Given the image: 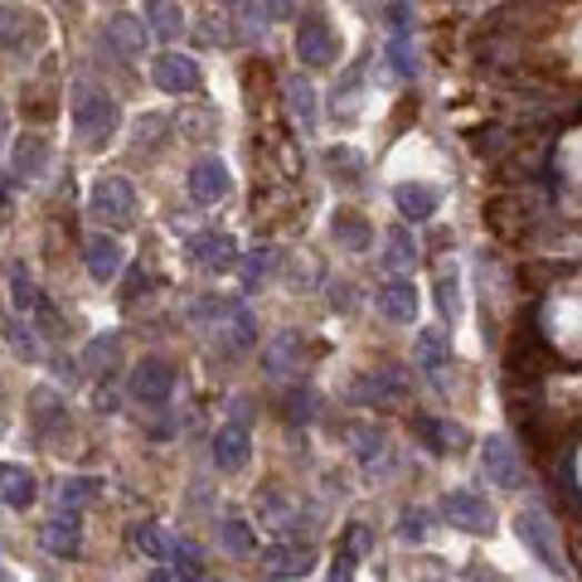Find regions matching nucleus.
<instances>
[{
    "label": "nucleus",
    "instance_id": "bb28decb",
    "mask_svg": "<svg viewBox=\"0 0 582 582\" xmlns=\"http://www.w3.org/2000/svg\"><path fill=\"white\" fill-rule=\"evenodd\" d=\"M325 170H330V180L340 184V190H354V184H364V151H354V146H330L325 151Z\"/></svg>",
    "mask_w": 582,
    "mask_h": 582
},
{
    "label": "nucleus",
    "instance_id": "5701e85b",
    "mask_svg": "<svg viewBox=\"0 0 582 582\" xmlns=\"http://www.w3.org/2000/svg\"><path fill=\"white\" fill-rule=\"evenodd\" d=\"M393 204H399L403 223H428L436 214V204H442V194H436L432 184H422V180H408V184L393 190Z\"/></svg>",
    "mask_w": 582,
    "mask_h": 582
},
{
    "label": "nucleus",
    "instance_id": "c85d7f7f",
    "mask_svg": "<svg viewBox=\"0 0 582 582\" xmlns=\"http://www.w3.org/2000/svg\"><path fill=\"white\" fill-rule=\"evenodd\" d=\"M413 262H418V238L408 233V223L383 233V268L403 277V272H413Z\"/></svg>",
    "mask_w": 582,
    "mask_h": 582
},
{
    "label": "nucleus",
    "instance_id": "37998d69",
    "mask_svg": "<svg viewBox=\"0 0 582 582\" xmlns=\"http://www.w3.org/2000/svg\"><path fill=\"white\" fill-rule=\"evenodd\" d=\"M10 345H16V354H20V360H39V340H34V330H30V321H24V315H10Z\"/></svg>",
    "mask_w": 582,
    "mask_h": 582
},
{
    "label": "nucleus",
    "instance_id": "b1692460",
    "mask_svg": "<svg viewBox=\"0 0 582 582\" xmlns=\"http://www.w3.org/2000/svg\"><path fill=\"white\" fill-rule=\"evenodd\" d=\"M418 364L432 383H442V369H452V330H418Z\"/></svg>",
    "mask_w": 582,
    "mask_h": 582
},
{
    "label": "nucleus",
    "instance_id": "4468645a",
    "mask_svg": "<svg viewBox=\"0 0 582 582\" xmlns=\"http://www.w3.org/2000/svg\"><path fill=\"white\" fill-rule=\"evenodd\" d=\"M102 44H108L112 54H122V59H141L146 44H151V30H146V20L122 10V16H112L108 24H102Z\"/></svg>",
    "mask_w": 582,
    "mask_h": 582
},
{
    "label": "nucleus",
    "instance_id": "de8ad7c7",
    "mask_svg": "<svg viewBox=\"0 0 582 582\" xmlns=\"http://www.w3.org/2000/svg\"><path fill=\"white\" fill-rule=\"evenodd\" d=\"M500 146H505V131H481V141H475V151H481V155H495Z\"/></svg>",
    "mask_w": 582,
    "mask_h": 582
},
{
    "label": "nucleus",
    "instance_id": "6ab92c4d",
    "mask_svg": "<svg viewBox=\"0 0 582 582\" xmlns=\"http://www.w3.org/2000/svg\"><path fill=\"white\" fill-rule=\"evenodd\" d=\"M413 432L432 456H446V452H456V446H466V428H461V422H446V418H432V413H418Z\"/></svg>",
    "mask_w": 582,
    "mask_h": 582
},
{
    "label": "nucleus",
    "instance_id": "6e6552de",
    "mask_svg": "<svg viewBox=\"0 0 582 582\" xmlns=\"http://www.w3.org/2000/svg\"><path fill=\"white\" fill-rule=\"evenodd\" d=\"M350 399L360 403V408H393V403H403V399H408V379H403V369H399V364H389V369H369V374L354 379Z\"/></svg>",
    "mask_w": 582,
    "mask_h": 582
},
{
    "label": "nucleus",
    "instance_id": "dca6fc26",
    "mask_svg": "<svg viewBox=\"0 0 582 582\" xmlns=\"http://www.w3.org/2000/svg\"><path fill=\"white\" fill-rule=\"evenodd\" d=\"M44 44V20L39 16H20V10H0V49L10 54H30Z\"/></svg>",
    "mask_w": 582,
    "mask_h": 582
},
{
    "label": "nucleus",
    "instance_id": "412c9836",
    "mask_svg": "<svg viewBox=\"0 0 582 582\" xmlns=\"http://www.w3.org/2000/svg\"><path fill=\"white\" fill-rule=\"evenodd\" d=\"M262 364H268V374H277V379L297 374V369L307 364V340H301V330H282L268 345V354H262Z\"/></svg>",
    "mask_w": 582,
    "mask_h": 582
},
{
    "label": "nucleus",
    "instance_id": "c03bdc74",
    "mask_svg": "<svg viewBox=\"0 0 582 582\" xmlns=\"http://www.w3.org/2000/svg\"><path fill=\"white\" fill-rule=\"evenodd\" d=\"M315 403H321V399H315L311 389H297V393H291V399H287V418L297 422V428H307V422L315 418Z\"/></svg>",
    "mask_w": 582,
    "mask_h": 582
},
{
    "label": "nucleus",
    "instance_id": "49530a36",
    "mask_svg": "<svg viewBox=\"0 0 582 582\" xmlns=\"http://www.w3.org/2000/svg\"><path fill=\"white\" fill-rule=\"evenodd\" d=\"M345 549L354 553V559L374 549V534H369V524H350V539H345Z\"/></svg>",
    "mask_w": 582,
    "mask_h": 582
},
{
    "label": "nucleus",
    "instance_id": "4be33fe9",
    "mask_svg": "<svg viewBox=\"0 0 582 582\" xmlns=\"http://www.w3.org/2000/svg\"><path fill=\"white\" fill-rule=\"evenodd\" d=\"M0 500L10 510H30L39 500V481L30 466H16V461H0Z\"/></svg>",
    "mask_w": 582,
    "mask_h": 582
},
{
    "label": "nucleus",
    "instance_id": "a878e982",
    "mask_svg": "<svg viewBox=\"0 0 582 582\" xmlns=\"http://www.w3.org/2000/svg\"><path fill=\"white\" fill-rule=\"evenodd\" d=\"M141 20H146V30H151L155 39H165V44H175V39L184 34V10H180V0H146V6H141Z\"/></svg>",
    "mask_w": 582,
    "mask_h": 582
},
{
    "label": "nucleus",
    "instance_id": "58836bf2",
    "mask_svg": "<svg viewBox=\"0 0 582 582\" xmlns=\"http://www.w3.org/2000/svg\"><path fill=\"white\" fill-rule=\"evenodd\" d=\"M436 311H442L446 325H452L456 315H461V277H456V268H442V272H436Z\"/></svg>",
    "mask_w": 582,
    "mask_h": 582
},
{
    "label": "nucleus",
    "instance_id": "c9c22d12",
    "mask_svg": "<svg viewBox=\"0 0 582 582\" xmlns=\"http://www.w3.org/2000/svg\"><path fill=\"white\" fill-rule=\"evenodd\" d=\"M277 258H282V253H277L272 243H258V248H253V253H248V258H238V272H243V287H248V291H258V287H262V282H268V277H272Z\"/></svg>",
    "mask_w": 582,
    "mask_h": 582
},
{
    "label": "nucleus",
    "instance_id": "f257e3e1",
    "mask_svg": "<svg viewBox=\"0 0 582 582\" xmlns=\"http://www.w3.org/2000/svg\"><path fill=\"white\" fill-rule=\"evenodd\" d=\"M73 127L83 146H108L117 137V127H122V108H117V98L108 88H92V83H78L73 88Z\"/></svg>",
    "mask_w": 582,
    "mask_h": 582
},
{
    "label": "nucleus",
    "instance_id": "20e7f679",
    "mask_svg": "<svg viewBox=\"0 0 582 582\" xmlns=\"http://www.w3.org/2000/svg\"><path fill=\"white\" fill-rule=\"evenodd\" d=\"M297 59L307 63V69H330V63H340V34L330 30V20H321V16L297 20Z\"/></svg>",
    "mask_w": 582,
    "mask_h": 582
},
{
    "label": "nucleus",
    "instance_id": "9d476101",
    "mask_svg": "<svg viewBox=\"0 0 582 582\" xmlns=\"http://www.w3.org/2000/svg\"><path fill=\"white\" fill-rule=\"evenodd\" d=\"M190 200L194 204H204V209H214L229 200V190H233V175H229V165L219 161V155H200V161L190 165Z\"/></svg>",
    "mask_w": 582,
    "mask_h": 582
},
{
    "label": "nucleus",
    "instance_id": "cd10ccee",
    "mask_svg": "<svg viewBox=\"0 0 582 582\" xmlns=\"http://www.w3.org/2000/svg\"><path fill=\"white\" fill-rule=\"evenodd\" d=\"M83 369L88 374H98V379H108L112 369H122V335H98V340H88L83 345Z\"/></svg>",
    "mask_w": 582,
    "mask_h": 582
},
{
    "label": "nucleus",
    "instance_id": "4c0bfd02",
    "mask_svg": "<svg viewBox=\"0 0 582 582\" xmlns=\"http://www.w3.org/2000/svg\"><path fill=\"white\" fill-rule=\"evenodd\" d=\"M102 495V481L98 475H69V481L59 485V510H83L88 500Z\"/></svg>",
    "mask_w": 582,
    "mask_h": 582
},
{
    "label": "nucleus",
    "instance_id": "f3484780",
    "mask_svg": "<svg viewBox=\"0 0 582 582\" xmlns=\"http://www.w3.org/2000/svg\"><path fill=\"white\" fill-rule=\"evenodd\" d=\"M209 456H214L219 471H243L248 456H253V436H248L243 422H229V428L214 432V446H209Z\"/></svg>",
    "mask_w": 582,
    "mask_h": 582
},
{
    "label": "nucleus",
    "instance_id": "f03ea898",
    "mask_svg": "<svg viewBox=\"0 0 582 582\" xmlns=\"http://www.w3.org/2000/svg\"><path fill=\"white\" fill-rule=\"evenodd\" d=\"M88 214L98 229H131L141 214V200H137V184H131L127 175H102V180H92V190H88Z\"/></svg>",
    "mask_w": 582,
    "mask_h": 582
},
{
    "label": "nucleus",
    "instance_id": "a211bd4d",
    "mask_svg": "<svg viewBox=\"0 0 582 582\" xmlns=\"http://www.w3.org/2000/svg\"><path fill=\"white\" fill-rule=\"evenodd\" d=\"M83 268L98 277V282H112V277L122 272V243H117L108 229L88 233V238H83Z\"/></svg>",
    "mask_w": 582,
    "mask_h": 582
},
{
    "label": "nucleus",
    "instance_id": "f8f14e48",
    "mask_svg": "<svg viewBox=\"0 0 582 582\" xmlns=\"http://www.w3.org/2000/svg\"><path fill=\"white\" fill-rule=\"evenodd\" d=\"M39 544H44V553H54V559H78V549H83V514L54 510V520L39 529Z\"/></svg>",
    "mask_w": 582,
    "mask_h": 582
},
{
    "label": "nucleus",
    "instance_id": "2f4dec72",
    "mask_svg": "<svg viewBox=\"0 0 582 582\" xmlns=\"http://www.w3.org/2000/svg\"><path fill=\"white\" fill-rule=\"evenodd\" d=\"M360 83H364V69L354 63V69L340 78V88L330 92V117H335V122H354V112H360Z\"/></svg>",
    "mask_w": 582,
    "mask_h": 582
},
{
    "label": "nucleus",
    "instance_id": "4d7b16f0",
    "mask_svg": "<svg viewBox=\"0 0 582 582\" xmlns=\"http://www.w3.org/2000/svg\"><path fill=\"white\" fill-rule=\"evenodd\" d=\"M0 10H6V6H0Z\"/></svg>",
    "mask_w": 582,
    "mask_h": 582
},
{
    "label": "nucleus",
    "instance_id": "2eb2a0df",
    "mask_svg": "<svg viewBox=\"0 0 582 582\" xmlns=\"http://www.w3.org/2000/svg\"><path fill=\"white\" fill-rule=\"evenodd\" d=\"M374 301H379L383 321H393V325H413L418 321V287L408 282V277H389V282L374 291Z\"/></svg>",
    "mask_w": 582,
    "mask_h": 582
},
{
    "label": "nucleus",
    "instance_id": "603ef678",
    "mask_svg": "<svg viewBox=\"0 0 582 582\" xmlns=\"http://www.w3.org/2000/svg\"><path fill=\"white\" fill-rule=\"evenodd\" d=\"M461 582H505L495 573V568H466V573H461Z\"/></svg>",
    "mask_w": 582,
    "mask_h": 582
},
{
    "label": "nucleus",
    "instance_id": "473e14b6",
    "mask_svg": "<svg viewBox=\"0 0 582 582\" xmlns=\"http://www.w3.org/2000/svg\"><path fill=\"white\" fill-rule=\"evenodd\" d=\"M287 108H291V117L301 122V131H315V88H311L307 73L287 78Z\"/></svg>",
    "mask_w": 582,
    "mask_h": 582
},
{
    "label": "nucleus",
    "instance_id": "c756f323",
    "mask_svg": "<svg viewBox=\"0 0 582 582\" xmlns=\"http://www.w3.org/2000/svg\"><path fill=\"white\" fill-rule=\"evenodd\" d=\"M389 69L399 83H413L418 78V49H413V30H389Z\"/></svg>",
    "mask_w": 582,
    "mask_h": 582
},
{
    "label": "nucleus",
    "instance_id": "09e8293b",
    "mask_svg": "<svg viewBox=\"0 0 582 582\" xmlns=\"http://www.w3.org/2000/svg\"><path fill=\"white\" fill-rule=\"evenodd\" d=\"M146 287H151V277H146L141 268L127 272V301H131V297H146Z\"/></svg>",
    "mask_w": 582,
    "mask_h": 582
},
{
    "label": "nucleus",
    "instance_id": "aec40b11",
    "mask_svg": "<svg viewBox=\"0 0 582 582\" xmlns=\"http://www.w3.org/2000/svg\"><path fill=\"white\" fill-rule=\"evenodd\" d=\"M330 238H335L345 253H369L374 223H369V214H354V209H335V214H330Z\"/></svg>",
    "mask_w": 582,
    "mask_h": 582
},
{
    "label": "nucleus",
    "instance_id": "79ce46f5",
    "mask_svg": "<svg viewBox=\"0 0 582 582\" xmlns=\"http://www.w3.org/2000/svg\"><path fill=\"white\" fill-rule=\"evenodd\" d=\"M428 529H432V510L413 505V510L399 514V539H403V544H422V539H428Z\"/></svg>",
    "mask_w": 582,
    "mask_h": 582
},
{
    "label": "nucleus",
    "instance_id": "0eeeda50",
    "mask_svg": "<svg viewBox=\"0 0 582 582\" xmlns=\"http://www.w3.org/2000/svg\"><path fill=\"white\" fill-rule=\"evenodd\" d=\"M442 520L461 529V534H491L495 529V510L485 505V495H475V491H446L442 495Z\"/></svg>",
    "mask_w": 582,
    "mask_h": 582
},
{
    "label": "nucleus",
    "instance_id": "7ed1b4c3",
    "mask_svg": "<svg viewBox=\"0 0 582 582\" xmlns=\"http://www.w3.org/2000/svg\"><path fill=\"white\" fill-rule=\"evenodd\" d=\"M514 534L534 553V563H544V573L563 578V549H559V524H549L544 510H520L514 514Z\"/></svg>",
    "mask_w": 582,
    "mask_h": 582
},
{
    "label": "nucleus",
    "instance_id": "a19ab883",
    "mask_svg": "<svg viewBox=\"0 0 582 582\" xmlns=\"http://www.w3.org/2000/svg\"><path fill=\"white\" fill-rule=\"evenodd\" d=\"M137 131H141V137H137V151H141V155H155V151H161V146L170 141V137H161V131H175V122H170V117H141Z\"/></svg>",
    "mask_w": 582,
    "mask_h": 582
},
{
    "label": "nucleus",
    "instance_id": "a18cd8bd",
    "mask_svg": "<svg viewBox=\"0 0 582 582\" xmlns=\"http://www.w3.org/2000/svg\"><path fill=\"white\" fill-rule=\"evenodd\" d=\"M330 582H354V553L340 549L335 559H330Z\"/></svg>",
    "mask_w": 582,
    "mask_h": 582
},
{
    "label": "nucleus",
    "instance_id": "423d86ee",
    "mask_svg": "<svg viewBox=\"0 0 582 582\" xmlns=\"http://www.w3.org/2000/svg\"><path fill=\"white\" fill-rule=\"evenodd\" d=\"M481 475L491 485H500V491H520V485H524V461H520V452H514V442H510L505 432L485 436V446H481Z\"/></svg>",
    "mask_w": 582,
    "mask_h": 582
},
{
    "label": "nucleus",
    "instance_id": "8fccbe9b",
    "mask_svg": "<svg viewBox=\"0 0 582 582\" xmlns=\"http://www.w3.org/2000/svg\"><path fill=\"white\" fill-rule=\"evenodd\" d=\"M180 127H184V131H190V137H194V131L214 127V112H200V117H180ZM194 141H200V137H194Z\"/></svg>",
    "mask_w": 582,
    "mask_h": 582
},
{
    "label": "nucleus",
    "instance_id": "ea45409f",
    "mask_svg": "<svg viewBox=\"0 0 582 582\" xmlns=\"http://www.w3.org/2000/svg\"><path fill=\"white\" fill-rule=\"evenodd\" d=\"M127 544L141 549L146 559H165V553H170V539H165L155 524H131V529H127Z\"/></svg>",
    "mask_w": 582,
    "mask_h": 582
},
{
    "label": "nucleus",
    "instance_id": "e433bc0d",
    "mask_svg": "<svg viewBox=\"0 0 582 582\" xmlns=\"http://www.w3.org/2000/svg\"><path fill=\"white\" fill-rule=\"evenodd\" d=\"M30 403H34V422H39V432L69 428V408H63V399H59L54 389H34V393H30Z\"/></svg>",
    "mask_w": 582,
    "mask_h": 582
},
{
    "label": "nucleus",
    "instance_id": "5fc2aeb1",
    "mask_svg": "<svg viewBox=\"0 0 582 582\" xmlns=\"http://www.w3.org/2000/svg\"><path fill=\"white\" fill-rule=\"evenodd\" d=\"M204 582H209V578H204ZM214 582H223V578H214Z\"/></svg>",
    "mask_w": 582,
    "mask_h": 582
},
{
    "label": "nucleus",
    "instance_id": "864d4df0",
    "mask_svg": "<svg viewBox=\"0 0 582 582\" xmlns=\"http://www.w3.org/2000/svg\"><path fill=\"white\" fill-rule=\"evenodd\" d=\"M146 582H175V573H170V568H155V573H146Z\"/></svg>",
    "mask_w": 582,
    "mask_h": 582
},
{
    "label": "nucleus",
    "instance_id": "f704fd0d",
    "mask_svg": "<svg viewBox=\"0 0 582 582\" xmlns=\"http://www.w3.org/2000/svg\"><path fill=\"white\" fill-rule=\"evenodd\" d=\"M350 442H354V461L360 466H383V456H389V436H383V428H369V422H360L350 432Z\"/></svg>",
    "mask_w": 582,
    "mask_h": 582
},
{
    "label": "nucleus",
    "instance_id": "3c124183",
    "mask_svg": "<svg viewBox=\"0 0 582 582\" xmlns=\"http://www.w3.org/2000/svg\"><path fill=\"white\" fill-rule=\"evenodd\" d=\"M262 10H268V20H291V0H262Z\"/></svg>",
    "mask_w": 582,
    "mask_h": 582
},
{
    "label": "nucleus",
    "instance_id": "7c9ffc66",
    "mask_svg": "<svg viewBox=\"0 0 582 582\" xmlns=\"http://www.w3.org/2000/svg\"><path fill=\"white\" fill-rule=\"evenodd\" d=\"M219 544L238 553V559H253L258 553V529L243 520V514H229V520H219Z\"/></svg>",
    "mask_w": 582,
    "mask_h": 582
},
{
    "label": "nucleus",
    "instance_id": "39448f33",
    "mask_svg": "<svg viewBox=\"0 0 582 582\" xmlns=\"http://www.w3.org/2000/svg\"><path fill=\"white\" fill-rule=\"evenodd\" d=\"M127 393L141 408H165L175 393V364L165 360H137V369L127 374Z\"/></svg>",
    "mask_w": 582,
    "mask_h": 582
},
{
    "label": "nucleus",
    "instance_id": "1a4fd4ad",
    "mask_svg": "<svg viewBox=\"0 0 582 582\" xmlns=\"http://www.w3.org/2000/svg\"><path fill=\"white\" fill-rule=\"evenodd\" d=\"M151 83L170 92V98H190V92H200L204 83V73H200V63H194L190 54H161V59H151Z\"/></svg>",
    "mask_w": 582,
    "mask_h": 582
},
{
    "label": "nucleus",
    "instance_id": "ddd939ff",
    "mask_svg": "<svg viewBox=\"0 0 582 582\" xmlns=\"http://www.w3.org/2000/svg\"><path fill=\"white\" fill-rule=\"evenodd\" d=\"M315 568V549L311 544H272L262 549V573H268L272 582H287V578H307Z\"/></svg>",
    "mask_w": 582,
    "mask_h": 582
},
{
    "label": "nucleus",
    "instance_id": "72a5a7b5",
    "mask_svg": "<svg viewBox=\"0 0 582 582\" xmlns=\"http://www.w3.org/2000/svg\"><path fill=\"white\" fill-rule=\"evenodd\" d=\"M170 573H175V582H204V559L200 549L190 544V539H170Z\"/></svg>",
    "mask_w": 582,
    "mask_h": 582
},
{
    "label": "nucleus",
    "instance_id": "9b49d317",
    "mask_svg": "<svg viewBox=\"0 0 582 582\" xmlns=\"http://www.w3.org/2000/svg\"><path fill=\"white\" fill-rule=\"evenodd\" d=\"M184 253H190V262L200 272H233L238 268V243H233V233H194L190 238V248H184Z\"/></svg>",
    "mask_w": 582,
    "mask_h": 582
},
{
    "label": "nucleus",
    "instance_id": "6e6d98bb",
    "mask_svg": "<svg viewBox=\"0 0 582 582\" xmlns=\"http://www.w3.org/2000/svg\"><path fill=\"white\" fill-rule=\"evenodd\" d=\"M63 6H69V0H63Z\"/></svg>",
    "mask_w": 582,
    "mask_h": 582
},
{
    "label": "nucleus",
    "instance_id": "393cba45",
    "mask_svg": "<svg viewBox=\"0 0 582 582\" xmlns=\"http://www.w3.org/2000/svg\"><path fill=\"white\" fill-rule=\"evenodd\" d=\"M10 170H16L20 180H39L49 170V141L34 137V131L16 137V146H10Z\"/></svg>",
    "mask_w": 582,
    "mask_h": 582
}]
</instances>
